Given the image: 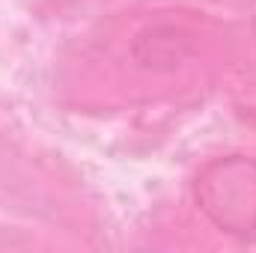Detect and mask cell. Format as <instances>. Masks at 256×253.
Returning a JSON list of instances; mask_svg holds the SVG:
<instances>
[{"label":"cell","mask_w":256,"mask_h":253,"mask_svg":"<svg viewBox=\"0 0 256 253\" xmlns=\"http://www.w3.org/2000/svg\"><path fill=\"white\" fill-rule=\"evenodd\" d=\"M194 200L202 218L232 236L254 238L256 236V158L248 155H224L208 161L196 182Z\"/></svg>","instance_id":"obj_1"}]
</instances>
